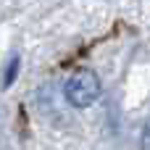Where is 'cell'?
I'll use <instances>...</instances> for the list:
<instances>
[{"mask_svg": "<svg viewBox=\"0 0 150 150\" xmlns=\"http://www.w3.org/2000/svg\"><path fill=\"white\" fill-rule=\"evenodd\" d=\"M16 74H18V58H11V69L5 71V87H8V84H13Z\"/></svg>", "mask_w": 150, "mask_h": 150, "instance_id": "cell-2", "label": "cell"}, {"mask_svg": "<svg viewBox=\"0 0 150 150\" xmlns=\"http://www.w3.org/2000/svg\"><path fill=\"white\" fill-rule=\"evenodd\" d=\"M100 92H103L100 76H98L95 71H90V69H76V71L66 79V84H63V95H66V100H69L74 108H87V105H92V103L100 98Z\"/></svg>", "mask_w": 150, "mask_h": 150, "instance_id": "cell-1", "label": "cell"}, {"mask_svg": "<svg viewBox=\"0 0 150 150\" xmlns=\"http://www.w3.org/2000/svg\"><path fill=\"white\" fill-rule=\"evenodd\" d=\"M140 145H142V150H150V124L142 129V137H140Z\"/></svg>", "mask_w": 150, "mask_h": 150, "instance_id": "cell-3", "label": "cell"}]
</instances>
